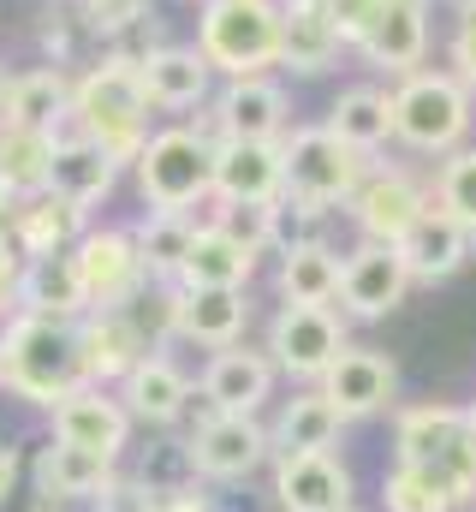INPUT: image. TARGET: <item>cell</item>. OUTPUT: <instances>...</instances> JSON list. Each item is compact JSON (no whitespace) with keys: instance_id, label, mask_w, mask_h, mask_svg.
<instances>
[{"instance_id":"obj_1","label":"cell","mask_w":476,"mask_h":512,"mask_svg":"<svg viewBox=\"0 0 476 512\" xmlns=\"http://www.w3.org/2000/svg\"><path fill=\"white\" fill-rule=\"evenodd\" d=\"M0 358H6V393L54 411L60 399H72L90 382L84 364V334L66 316H42V310H12L0 328Z\"/></svg>"},{"instance_id":"obj_2","label":"cell","mask_w":476,"mask_h":512,"mask_svg":"<svg viewBox=\"0 0 476 512\" xmlns=\"http://www.w3.org/2000/svg\"><path fill=\"white\" fill-rule=\"evenodd\" d=\"M393 459L429 471L459 512L476 507V411L453 399H423L393 417Z\"/></svg>"},{"instance_id":"obj_3","label":"cell","mask_w":476,"mask_h":512,"mask_svg":"<svg viewBox=\"0 0 476 512\" xmlns=\"http://www.w3.org/2000/svg\"><path fill=\"white\" fill-rule=\"evenodd\" d=\"M72 131L96 137L119 167H137L143 143H149V90L143 72L125 60H96L72 78Z\"/></svg>"},{"instance_id":"obj_4","label":"cell","mask_w":476,"mask_h":512,"mask_svg":"<svg viewBox=\"0 0 476 512\" xmlns=\"http://www.w3.org/2000/svg\"><path fill=\"white\" fill-rule=\"evenodd\" d=\"M197 48L221 78H262L286 54V18L280 0H203L197 12Z\"/></svg>"},{"instance_id":"obj_5","label":"cell","mask_w":476,"mask_h":512,"mask_svg":"<svg viewBox=\"0 0 476 512\" xmlns=\"http://www.w3.org/2000/svg\"><path fill=\"white\" fill-rule=\"evenodd\" d=\"M471 126H476V96L459 84V72H411L393 84V137L417 155H435L447 161L453 149L471 143Z\"/></svg>"},{"instance_id":"obj_6","label":"cell","mask_w":476,"mask_h":512,"mask_svg":"<svg viewBox=\"0 0 476 512\" xmlns=\"http://www.w3.org/2000/svg\"><path fill=\"white\" fill-rule=\"evenodd\" d=\"M131 173H137L143 209L197 215L215 197V143L197 126H161V131H149V143H143Z\"/></svg>"},{"instance_id":"obj_7","label":"cell","mask_w":476,"mask_h":512,"mask_svg":"<svg viewBox=\"0 0 476 512\" xmlns=\"http://www.w3.org/2000/svg\"><path fill=\"white\" fill-rule=\"evenodd\" d=\"M280 143H286V191L316 209H346L369 179V155L340 143L328 126H292Z\"/></svg>"},{"instance_id":"obj_8","label":"cell","mask_w":476,"mask_h":512,"mask_svg":"<svg viewBox=\"0 0 476 512\" xmlns=\"http://www.w3.org/2000/svg\"><path fill=\"white\" fill-rule=\"evenodd\" d=\"M346 310L334 304H280L274 322H268V340L262 352L274 358L280 376H292L298 387H316L346 352Z\"/></svg>"},{"instance_id":"obj_9","label":"cell","mask_w":476,"mask_h":512,"mask_svg":"<svg viewBox=\"0 0 476 512\" xmlns=\"http://www.w3.org/2000/svg\"><path fill=\"white\" fill-rule=\"evenodd\" d=\"M72 256H78L90 310H131V304L155 286V274H149V262L137 251L131 227H90Z\"/></svg>"},{"instance_id":"obj_10","label":"cell","mask_w":476,"mask_h":512,"mask_svg":"<svg viewBox=\"0 0 476 512\" xmlns=\"http://www.w3.org/2000/svg\"><path fill=\"white\" fill-rule=\"evenodd\" d=\"M197 131L209 143H221V137H268V143H280L292 131V96L268 72L262 78H227L221 96L197 114Z\"/></svg>"},{"instance_id":"obj_11","label":"cell","mask_w":476,"mask_h":512,"mask_svg":"<svg viewBox=\"0 0 476 512\" xmlns=\"http://www.w3.org/2000/svg\"><path fill=\"white\" fill-rule=\"evenodd\" d=\"M429 203H435V191H429L417 173H405V167H369V179L357 185V197L346 203V215H352L357 239L399 245V239L423 221Z\"/></svg>"},{"instance_id":"obj_12","label":"cell","mask_w":476,"mask_h":512,"mask_svg":"<svg viewBox=\"0 0 476 512\" xmlns=\"http://www.w3.org/2000/svg\"><path fill=\"white\" fill-rule=\"evenodd\" d=\"M411 286L417 280H411V262L399 256V245L357 239L346 251V274H340V310L352 322H381L411 298Z\"/></svg>"},{"instance_id":"obj_13","label":"cell","mask_w":476,"mask_h":512,"mask_svg":"<svg viewBox=\"0 0 476 512\" xmlns=\"http://www.w3.org/2000/svg\"><path fill=\"white\" fill-rule=\"evenodd\" d=\"M191 453H197V477L203 483H250L274 459V435L262 429V417L215 411L209 423L191 429Z\"/></svg>"},{"instance_id":"obj_14","label":"cell","mask_w":476,"mask_h":512,"mask_svg":"<svg viewBox=\"0 0 476 512\" xmlns=\"http://www.w3.org/2000/svg\"><path fill=\"white\" fill-rule=\"evenodd\" d=\"M286 197V143L268 137H221L215 143V203L262 209Z\"/></svg>"},{"instance_id":"obj_15","label":"cell","mask_w":476,"mask_h":512,"mask_svg":"<svg viewBox=\"0 0 476 512\" xmlns=\"http://www.w3.org/2000/svg\"><path fill=\"white\" fill-rule=\"evenodd\" d=\"M48 417H54V435H60V441L90 447V453H102V459H114V465H119V453L131 447V411H125L119 387L84 382L72 399H60Z\"/></svg>"},{"instance_id":"obj_16","label":"cell","mask_w":476,"mask_h":512,"mask_svg":"<svg viewBox=\"0 0 476 512\" xmlns=\"http://www.w3.org/2000/svg\"><path fill=\"white\" fill-rule=\"evenodd\" d=\"M274 507L280 512H346L352 471L340 453H274Z\"/></svg>"},{"instance_id":"obj_17","label":"cell","mask_w":476,"mask_h":512,"mask_svg":"<svg viewBox=\"0 0 476 512\" xmlns=\"http://www.w3.org/2000/svg\"><path fill=\"white\" fill-rule=\"evenodd\" d=\"M250 328V298L244 286H179L173 292V340L185 346H238Z\"/></svg>"},{"instance_id":"obj_18","label":"cell","mask_w":476,"mask_h":512,"mask_svg":"<svg viewBox=\"0 0 476 512\" xmlns=\"http://www.w3.org/2000/svg\"><path fill=\"white\" fill-rule=\"evenodd\" d=\"M357 54L375 72H387L393 84L423 72V60H429V0H387L381 18L369 24V36L357 42Z\"/></svg>"},{"instance_id":"obj_19","label":"cell","mask_w":476,"mask_h":512,"mask_svg":"<svg viewBox=\"0 0 476 512\" xmlns=\"http://www.w3.org/2000/svg\"><path fill=\"white\" fill-rule=\"evenodd\" d=\"M274 382H280L274 358L262 346H244V340L209 352V364H203V399H215L221 411H238V417H256L274 399Z\"/></svg>"},{"instance_id":"obj_20","label":"cell","mask_w":476,"mask_h":512,"mask_svg":"<svg viewBox=\"0 0 476 512\" xmlns=\"http://www.w3.org/2000/svg\"><path fill=\"white\" fill-rule=\"evenodd\" d=\"M119 399H125V411H131V423H149V429H173V423H185L191 417V405H197V387L191 376L155 346L125 382H119Z\"/></svg>"},{"instance_id":"obj_21","label":"cell","mask_w":476,"mask_h":512,"mask_svg":"<svg viewBox=\"0 0 476 512\" xmlns=\"http://www.w3.org/2000/svg\"><path fill=\"white\" fill-rule=\"evenodd\" d=\"M119 477L114 459H102V453H90V447H72V441H48V447H36V459H30V483L48 495V501H60V507H90L108 483Z\"/></svg>"},{"instance_id":"obj_22","label":"cell","mask_w":476,"mask_h":512,"mask_svg":"<svg viewBox=\"0 0 476 512\" xmlns=\"http://www.w3.org/2000/svg\"><path fill=\"white\" fill-rule=\"evenodd\" d=\"M78 334H84L90 382H102V387H119L149 352H155L149 328H143L131 310H90V316H78Z\"/></svg>"},{"instance_id":"obj_23","label":"cell","mask_w":476,"mask_h":512,"mask_svg":"<svg viewBox=\"0 0 476 512\" xmlns=\"http://www.w3.org/2000/svg\"><path fill=\"white\" fill-rule=\"evenodd\" d=\"M137 72H143L149 108H161V114L209 108V96H215V66L203 60V48H197V42H191V48L167 42V48H155V54H149Z\"/></svg>"},{"instance_id":"obj_24","label":"cell","mask_w":476,"mask_h":512,"mask_svg":"<svg viewBox=\"0 0 476 512\" xmlns=\"http://www.w3.org/2000/svg\"><path fill=\"white\" fill-rule=\"evenodd\" d=\"M399 256L411 262V280L435 286V280H453L465 262H476V233L465 221H453L447 209H423V221L399 239Z\"/></svg>"},{"instance_id":"obj_25","label":"cell","mask_w":476,"mask_h":512,"mask_svg":"<svg viewBox=\"0 0 476 512\" xmlns=\"http://www.w3.org/2000/svg\"><path fill=\"white\" fill-rule=\"evenodd\" d=\"M322 393H328V399L357 423V417H375V411L393 405V393H399V370H393V358L375 352V346H346L340 364L322 376Z\"/></svg>"},{"instance_id":"obj_26","label":"cell","mask_w":476,"mask_h":512,"mask_svg":"<svg viewBox=\"0 0 476 512\" xmlns=\"http://www.w3.org/2000/svg\"><path fill=\"white\" fill-rule=\"evenodd\" d=\"M119 167L114 155L96 143V137H84V131H60L54 137V179H48V191H60V197H72L78 209H96V203H108L119 185Z\"/></svg>"},{"instance_id":"obj_27","label":"cell","mask_w":476,"mask_h":512,"mask_svg":"<svg viewBox=\"0 0 476 512\" xmlns=\"http://www.w3.org/2000/svg\"><path fill=\"white\" fill-rule=\"evenodd\" d=\"M346 423H352V417H346V411L322 393V382H316V387H298L292 399H280L268 435H274V453H334Z\"/></svg>"},{"instance_id":"obj_28","label":"cell","mask_w":476,"mask_h":512,"mask_svg":"<svg viewBox=\"0 0 476 512\" xmlns=\"http://www.w3.org/2000/svg\"><path fill=\"white\" fill-rule=\"evenodd\" d=\"M280 18H286V54H280V72H298V78H316L340 60L346 36L328 12V0H280Z\"/></svg>"},{"instance_id":"obj_29","label":"cell","mask_w":476,"mask_h":512,"mask_svg":"<svg viewBox=\"0 0 476 512\" xmlns=\"http://www.w3.org/2000/svg\"><path fill=\"white\" fill-rule=\"evenodd\" d=\"M90 233V209H78L72 197L60 191H42V197H24L18 215H12V239L24 256H60L78 251V239Z\"/></svg>"},{"instance_id":"obj_30","label":"cell","mask_w":476,"mask_h":512,"mask_svg":"<svg viewBox=\"0 0 476 512\" xmlns=\"http://www.w3.org/2000/svg\"><path fill=\"white\" fill-rule=\"evenodd\" d=\"M262 245L238 227H197V245L179 268V286H250Z\"/></svg>"},{"instance_id":"obj_31","label":"cell","mask_w":476,"mask_h":512,"mask_svg":"<svg viewBox=\"0 0 476 512\" xmlns=\"http://www.w3.org/2000/svg\"><path fill=\"white\" fill-rule=\"evenodd\" d=\"M18 310H42V316H90V292H84V274H78V256H30L24 262V286H18Z\"/></svg>"},{"instance_id":"obj_32","label":"cell","mask_w":476,"mask_h":512,"mask_svg":"<svg viewBox=\"0 0 476 512\" xmlns=\"http://www.w3.org/2000/svg\"><path fill=\"white\" fill-rule=\"evenodd\" d=\"M322 126L334 131L340 143L363 149V155H381L387 143H399V137H393V90H375V84H352V90H340V102L328 108Z\"/></svg>"},{"instance_id":"obj_33","label":"cell","mask_w":476,"mask_h":512,"mask_svg":"<svg viewBox=\"0 0 476 512\" xmlns=\"http://www.w3.org/2000/svg\"><path fill=\"white\" fill-rule=\"evenodd\" d=\"M12 126L48 131V137H60L72 126V78H66V66L12 72Z\"/></svg>"},{"instance_id":"obj_34","label":"cell","mask_w":476,"mask_h":512,"mask_svg":"<svg viewBox=\"0 0 476 512\" xmlns=\"http://www.w3.org/2000/svg\"><path fill=\"white\" fill-rule=\"evenodd\" d=\"M340 274H346V256L322 239V245L280 256L274 286H280V304H334L340 298Z\"/></svg>"},{"instance_id":"obj_35","label":"cell","mask_w":476,"mask_h":512,"mask_svg":"<svg viewBox=\"0 0 476 512\" xmlns=\"http://www.w3.org/2000/svg\"><path fill=\"white\" fill-rule=\"evenodd\" d=\"M328 215L334 209H316V203H304V197H274V203H262L256 209V233H262V251L274 256H292L304 251V245H322L328 239Z\"/></svg>"},{"instance_id":"obj_36","label":"cell","mask_w":476,"mask_h":512,"mask_svg":"<svg viewBox=\"0 0 476 512\" xmlns=\"http://www.w3.org/2000/svg\"><path fill=\"white\" fill-rule=\"evenodd\" d=\"M131 239H137V251H143V262H149V274H155V280H179L185 256H191V245H197V215L149 209V215L131 227Z\"/></svg>"},{"instance_id":"obj_37","label":"cell","mask_w":476,"mask_h":512,"mask_svg":"<svg viewBox=\"0 0 476 512\" xmlns=\"http://www.w3.org/2000/svg\"><path fill=\"white\" fill-rule=\"evenodd\" d=\"M48 179H54V137L12 126L6 143H0V185L24 203V197H42Z\"/></svg>"},{"instance_id":"obj_38","label":"cell","mask_w":476,"mask_h":512,"mask_svg":"<svg viewBox=\"0 0 476 512\" xmlns=\"http://www.w3.org/2000/svg\"><path fill=\"white\" fill-rule=\"evenodd\" d=\"M137 483L149 489V495H185V489H197L203 477H197V453H191V435H155L149 447H143V459H137Z\"/></svg>"},{"instance_id":"obj_39","label":"cell","mask_w":476,"mask_h":512,"mask_svg":"<svg viewBox=\"0 0 476 512\" xmlns=\"http://www.w3.org/2000/svg\"><path fill=\"white\" fill-rule=\"evenodd\" d=\"M381 512H459V501L417 465H399L381 477Z\"/></svg>"},{"instance_id":"obj_40","label":"cell","mask_w":476,"mask_h":512,"mask_svg":"<svg viewBox=\"0 0 476 512\" xmlns=\"http://www.w3.org/2000/svg\"><path fill=\"white\" fill-rule=\"evenodd\" d=\"M435 209H447L453 221H465L476 233V143H465V149H453L441 167H435Z\"/></svg>"},{"instance_id":"obj_41","label":"cell","mask_w":476,"mask_h":512,"mask_svg":"<svg viewBox=\"0 0 476 512\" xmlns=\"http://www.w3.org/2000/svg\"><path fill=\"white\" fill-rule=\"evenodd\" d=\"M155 48H167V42H161L155 12H143V18H131L125 30H114V36H108V48H102V54H108V60H125V66H143Z\"/></svg>"},{"instance_id":"obj_42","label":"cell","mask_w":476,"mask_h":512,"mask_svg":"<svg viewBox=\"0 0 476 512\" xmlns=\"http://www.w3.org/2000/svg\"><path fill=\"white\" fill-rule=\"evenodd\" d=\"M72 6H78V18H84L102 42H108L114 30H125L131 18H143V12H149V0H72Z\"/></svg>"},{"instance_id":"obj_43","label":"cell","mask_w":476,"mask_h":512,"mask_svg":"<svg viewBox=\"0 0 476 512\" xmlns=\"http://www.w3.org/2000/svg\"><path fill=\"white\" fill-rule=\"evenodd\" d=\"M90 512H161V495H149L137 477H114V483L90 501Z\"/></svg>"},{"instance_id":"obj_44","label":"cell","mask_w":476,"mask_h":512,"mask_svg":"<svg viewBox=\"0 0 476 512\" xmlns=\"http://www.w3.org/2000/svg\"><path fill=\"white\" fill-rule=\"evenodd\" d=\"M447 72H459V84L476 96V0L459 6V24H453V66H447Z\"/></svg>"},{"instance_id":"obj_45","label":"cell","mask_w":476,"mask_h":512,"mask_svg":"<svg viewBox=\"0 0 476 512\" xmlns=\"http://www.w3.org/2000/svg\"><path fill=\"white\" fill-rule=\"evenodd\" d=\"M381 6H387V0H328V12H334V24H340L346 48H357V42L369 36V24L381 18Z\"/></svg>"},{"instance_id":"obj_46","label":"cell","mask_w":476,"mask_h":512,"mask_svg":"<svg viewBox=\"0 0 476 512\" xmlns=\"http://www.w3.org/2000/svg\"><path fill=\"white\" fill-rule=\"evenodd\" d=\"M24 262H30V256L18 251V239H12V227H0V316H6V310H18V286H24Z\"/></svg>"},{"instance_id":"obj_47","label":"cell","mask_w":476,"mask_h":512,"mask_svg":"<svg viewBox=\"0 0 476 512\" xmlns=\"http://www.w3.org/2000/svg\"><path fill=\"white\" fill-rule=\"evenodd\" d=\"M0 512H60V501H48V495L30 483V489H12V495H0Z\"/></svg>"},{"instance_id":"obj_48","label":"cell","mask_w":476,"mask_h":512,"mask_svg":"<svg viewBox=\"0 0 476 512\" xmlns=\"http://www.w3.org/2000/svg\"><path fill=\"white\" fill-rule=\"evenodd\" d=\"M161 512H215V501H209L203 489H185V495H167Z\"/></svg>"},{"instance_id":"obj_49","label":"cell","mask_w":476,"mask_h":512,"mask_svg":"<svg viewBox=\"0 0 476 512\" xmlns=\"http://www.w3.org/2000/svg\"><path fill=\"white\" fill-rule=\"evenodd\" d=\"M18 471H24L18 447H6V441H0V495H12V489H18Z\"/></svg>"},{"instance_id":"obj_50","label":"cell","mask_w":476,"mask_h":512,"mask_svg":"<svg viewBox=\"0 0 476 512\" xmlns=\"http://www.w3.org/2000/svg\"><path fill=\"white\" fill-rule=\"evenodd\" d=\"M6 131H12V78L0 72V143H6Z\"/></svg>"},{"instance_id":"obj_51","label":"cell","mask_w":476,"mask_h":512,"mask_svg":"<svg viewBox=\"0 0 476 512\" xmlns=\"http://www.w3.org/2000/svg\"><path fill=\"white\" fill-rule=\"evenodd\" d=\"M0 387H6V358H0Z\"/></svg>"},{"instance_id":"obj_52","label":"cell","mask_w":476,"mask_h":512,"mask_svg":"<svg viewBox=\"0 0 476 512\" xmlns=\"http://www.w3.org/2000/svg\"><path fill=\"white\" fill-rule=\"evenodd\" d=\"M453 6H471V0H453Z\"/></svg>"},{"instance_id":"obj_53","label":"cell","mask_w":476,"mask_h":512,"mask_svg":"<svg viewBox=\"0 0 476 512\" xmlns=\"http://www.w3.org/2000/svg\"><path fill=\"white\" fill-rule=\"evenodd\" d=\"M346 512H357V507H346Z\"/></svg>"},{"instance_id":"obj_54","label":"cell","mask_w":476,"mask_h":512,"mask_svg":"<svg viewBox=\"0 0 476 512\" xmlns=\"http://www.w3.org/2000/svg\"><path fill=\"white\" fill-rule=\"evenodd\" d=\"M197 6H203V0H197Z\"/></svg>"},{"instance_id":"obj_55","label":"cell","mask_w":476,"mask_h":512,"mask_svg":"<svg viewBox=\"0 0 476 512\" xmlns=\"http://www.w3.org/2000/svg\"><path fill=\"white\" fill-rule=\"evenodd\" d=\"M471 411H476V405H471Z\"/></svg>"}]
</instances>
